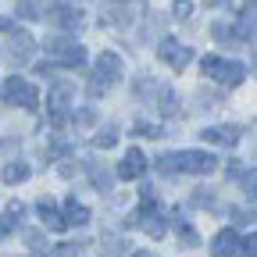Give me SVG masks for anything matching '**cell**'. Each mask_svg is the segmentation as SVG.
I'll return each instance as SVG.
<instances>
[{
  "instance_id": "obj_38",
  "label": "cell",
  "mask_w": 257,
  "mask_h": 257,
  "mask_svg": "<svg viewBox=\"0 0 257 257\" xmlns=\"http://www.w3.org/2000/svg\"><path fill=\"white\" fill-rule=\"evenodd\" d=\"M133 89H136V93L143 96V93H150V89H157V82H154V79H136V82H133Z\"/></svg>"
},
{
  "instance_id": "obj_6",
  "label": "cell",
  "mask_w": 257,
  "mask_h": 257,
  "mask_svg": "<svg viewBox=\"0 0 257 257\" xmlns=\"http://www.w3.org/2000/svg\"><path fill=\"white\" fill-rule=\"evenodd\" d=\"M47 114H50V125L54 128L68 125V118H72V86L68 82H57L47 93Z\"/></svg>"
},
{
  "instance_id": "obj_42",
  "label": "cell",
  "mask_w": 257,
  "mask_h": 257,
  "mask_svg": "<svg viewBox=\"0 0 257 257\" xmlns=\"http://www.w3.org/2000/svg\"><path fill=\"white\" fill-rule=\"evenodd\" d=\"M128 257H161V253H154V250H136V253H128Z\"/></svg>"
},
{
  "instance_id": "obj_28",
  "label": "cell",
  "mask_w": 257,
  "mask_h": 257,
  "mask_svg": "<svg viewBox=\"0 0 257 257\" xmlns=\"http://www.w3.org/2000/svg\"><path fill=\"white\" fill-rule=\"evenodd\" d=\"M232 221L236 225H250V221H257V211L253 207H246V211L243 207H232Z\"/></svg>"
},
{
  "instance_id": "obj_1",
  "label": "cell",
  "mask_w": 257,
  "mask_h": 257,
  "mask_svg": "<svg viewBox=\"0 0 257 257\" xmlns=\"http://www.w3.org/2000/svg\"><path fill=\"white\" fill-rule=\"evenodd\" d=\"M200 72H204L211 82H221V86H239V82H243V75H246V64H239V61H225V57H218V54H207V57L200 61Z\"/></svg>"
},
{
  "instance_id": "obj_13",
  "label": "cell",
  "mask_w": 257,
  "mask_h": 257,
  "mask_svg": "<svg viewBox=\"0 0 257 257\" xmlns=\"http://www.w3.org/2000/svg\"><path fill=\"white\" fill-rule=\"evenodd\" d=\"M236 250H239V232L236 229H221L211 239V257H236Z\"/></svg>"
},
{
  "instance_id": "obj_20",
  "label": "cell",
  "mask_w": 257,
  "mask_h": 257,
  "mask_svg": "<svg viewBox=\"0 0 257 257\" xmlns=\"http://www.w3.org/2000/svg\"><path fill=\"white\" fill-rule=\"evenodd\" d=\"M211 36H214L218 43H229V47H236V43L243 40V36H239V29H232L229 22H214V25H211Z\"/></svg>"
},
{
  "instance_id": "obj_43",
  "label": "cell",
  "mask_w": 257,
  "mask_h": 257,
  "mask_svg": "<svg viewBox=\"0 0 257 257\" xmlns=\"http://www.w3.org/2000/svg\"><path fill=\"white\" fill-rule=\"evenodd\" d=\"M207 8H229V0H207Z\"/></svg>"
},
{
  "instance_id": "obj_21",
  "label": "cell",
  "mask_w": 257,
  "mask_h": 257,
  "mask_svg": "<svg viewBox=\"0 0 257 257\" xmlns=\"http://www.w3.org/2000/svg\"><path fill=\"white\" fill-rule=\"evenodd\" d=\"M114 143H118V128H114V125H107V128H100V133H96V136H93V147H96V150H111Z\"/></svg>"
},
{
  "instance_id": "obj_10",
  "label": "cell",
  "mask_w": 257,
  "mask_h": 257,
  "mask_svg": "<svg viewBox=\"0 0 257 257\" xmlns=\"http://www.w3.org/2000/svg\"><path fill=\"white\" fill-rule=\"evenodd\" d=\"M200 136H204V143H214V147H236L239 136H243V128L239 125H211Z\"/></svg>"
},
{
  "instance_id": "obj_18",
  "label": "cell",
  "mask_w": 257,
  "mask_h": 257,
  "mask_svg": "<svg viewBox=\"0 0 257 257\" xmlns=\"http://www.w3.org/2000/svg\"><path fill=\"white\" fill-rule=\"evenodd\" d=\"M61 214H64V225H86V221H89V211H86L75 197L64 200V211H61Z\"/></svg>"
},
{
  "instance_id": "obj_14",
  "label": "cell",
  "mask_w": 257,
  "mask_h": 257,
  "mask_svg": "<svg viewBox=\"0 0 257 257\" xmlns=\"http://www.w3.org/2000/svg\"><path fill=\"white\" fill-rule=\"evenodd\" d=\"M154 107H157V114H161V118H175V114L182 111V107H179L175 89H168V86H165V89H161V86L154 89Z\"/></svg>"
},
{
  "instance_id": "obj_16",
  "label": "cell",
  "mask_w": 257,
  "mask_h": 257,
  "mask_svg": "<svg viewBox=\"0 0 257 257\" xmlns=\"http://www.w3.org/2000/svg\"><path fill=\"white\" fill-rule=\"evenodd\" d=\"M86 172H89V182H93V189H96V193H111L114 175H111L107 168H100V161H86Z\"/></svg>"
},
{
  "instance_id": "obj_40",
  "label": "cell",
  "mask_w": 257,
  "mask_h": 257,
  "mask_svg": "<svg viewBox=\"0 0 257 257\" xmlns=\"http://www.w3.org/2000/svg\"><path fill=\"white\" fill-rule=\"evenodd\" d=\"M11 229H15V225H11L8 218H0V239H8V236H11Z\"/></svg>"
},
{
  "instance_id": "obj_12",
  "label": "cell",
  "mask_w": 257,
  "mask_h": 257,
  "mask_svg": "<svg viewBox=\"0 0 257 257\" xmlns=\"http://www.w3.org/2000/svg\"><path fill=\"white\" fill-rule=\"evenodd\" d=\"M36 211H40V221H43V229H47V232H64V229H68V225H64V214L54 207L50 197H40Z\"/></svg>"
},
{
  "instance_id": "obj_2",
  "label": "cell",
  "mask_w": 257,
  "mask_h": 257,
  "mask_svg": "<svg viewBox=\"0 0 257 257\" xmlns=\"http://www.w3.org/2000/svg\"><path fill=\"white\" fill-rule=\"evenodd\" d=\"M43 50H47V57H50V61H57V64H61V68H82V64H86V47H82L79 40L54 36V40H47V43H43Z\"/></svg>"
},
{
  "instance_id": "obj_37",
  "label": "cell",
  "mask_w": 257,
  "mask_h": 257,
  "mask_svg": "<svg viewBox=\"0 0 257 257\" xmlns=\"http://www.w3.org/2000/svg\"><path fill=\"white\" fill-rule=\"evenodd\" d=\"M57 68H61L57 61H43V64H36V75H47V79H50V75H54Z\"/></svg>"
},
{
  "instance_id": "obj_8",
  "label": "cell",
  "mask_w": 257,
  "mask_h": 257,
  "mask_svg": "<svg viewBox=\"0 0 257 257\" xmlns=\"http://www.w3.org/2000/svg\"><path fill=\"white\" fill-rule=\"evenodd\" d=\"M32 50H36V40H32L25 29L15 25V29L8 32V61H11V64H29Z\"/></svg>"
},
{
  "instance_id": "obj_23",
  "label": "cell",
  "mask_w": 257,
  "mask_h": 257,
  "mask_svg": "<svg viewBox=\"0 0 257 257\" xmlns=\"http://www.w3.org/2000/svg\"><path fill=\"white\" fill-rule=\"evenodd\" d=\"M239 186H243V193H246L250 200H257V168L243 172V175H239Z\"/></svg>"
},
{
  "instance_id": "obj_32",
  "label": "cell",
  "mask_w": 257,
  "mask_h": 257,
  "mask_svg": "<svg viewBox=\"0 0 257 257\" xmlns=\"http://www.w3.org/2000/svg\"><path fill=\"white\" fill-rule=\"evenodd\" d=\"M107 257H121V239L118 236H104V246H100Z\"/></svg>"
},
{
  "instance_id": "obj_11",
  "label": "cell",
  "mask_w": 257,
  "mask_h": 257,
  "mask_svg": "<svg viewBox=\"0 0 257 257\" xmlns=\"http://www.w3.org/2000/svg\"><path fill=\"white\" fill-rule=\"evenodd\" d=\"M96 75H100V79H107L111 86L125 75V64H121V57L114 54V50H104L100 57H96Z\"/></svg>"
},
{
  "instance_id": "obj_33",
  "label": "cell",
  "mask_w": 257,
  "mask_h": 257,
  "mask_svg": "<svg viewBox=\"0 0 257 257\" xmlns=\"http://www.w3.org/2000/svg\"><path fill=\"white\" fill-rule=\"evenodd\" d=\"M72 121H75V125H93V121H96V111H93V107H82V111L72 114Z\"/></svg>"
},
{
  "instance_id": "obj_30",
  "label": "cell",
  "mask_w": 257,
  "mask_h": 257,
  "mask_svg": "<svg viewBox=\"0 0 257 257\" xmlns=\"http://www.w3.org/2000/svg\"><path fill=\"white\" fill-rule=\"evenodd\" d=\"M189 204H193V207H218V204L211 200V193H207V189H197V193L189 197Z\"/></svg>"
},
{
  "instance_id": "obj_4",
  "label": "cell",
  "mask_w": 257,
  "mask_h": 257,
  "mask_svg": "<svg viewBox=\"0 0 257 257\" xmlns=\"http://www.w3.org/2000/svg\"><path fill=\"white\" fill-rule=\"evenodd\" d=\"M175 165L186 175H214L218 172V154H211V150H179Z\"/></svg>"
},
{
  "instance_id": "obj_39",
  "label": "cell",
  "mask_w": 257,
  "mask_h": 257,
  "mask_svg": "<svg viewBox=\"0 0 257 257\" xmlns=\"http://www.w3.org/2000/svg\"><path fill=\"white\" fill-rule=\"evenodd\" d=\"M75 172H79V165H72V161H64V165L57 168V175H61V179H72Z\"/></svg>"
},
{
  "instance_id": "obj_29",
  "label": "cell",
  "mask_w": 257,
  "mask_h": 257,
  "mask_svg": "<svg viewBox=\"0 0 257 257\" xmlns=\"http://www.w3.org/2000/svg\"><path fill=\"white\" fill-rule=\"evenodd\" d=\"M236 257H257V236H246V239H239V250H236Z\"/></svg>"
},
{
  "instance_id": "obj_15",
  "label": "cell",
  "mask_w": 257,
  "mask_h": 257,
  "mask_svg": "<svg viewBox=\"0 0 257 257\" xmlns=\"http://www.w3.org/2000/svg\"><path fill=\"white\" fill-rule=\"evenodd\" d=\"M143 172H147V157L133 147V150L121 157V165H118V179H140Z\"/></svg>"
},
{
  "instance_id": "obj_22",
  "label": "cell",
  "mask_w": 257,
  "mask_h": 257,
  "mask_svg": "<svg viewBox=\"0 0 257 257\" xmlns=\"http://www.w3.org/2000/svg\"><path fill=\"white\" fill-rule=\"evenodd\" d=\"M18 15L22 18H43V4L40 0H18Z\"/></svg>"
},
{
  "instance_id": "obj_34",
  "label": "cell",
  "mask_w": 257,
  "mask_h": 257,
  "mask_svg": "<svg viewBox=\"0 0 257 257\" xmlns=\"http://www.w3.org/2000/svg\"><path fill=\"white\" fill-rule=\"evenodd\" d=\"M111 89V82L107 79H100V75H93V82H89V96H104Z\"/></svg>"
},
{
  "instance_id": "obj_27",
  "label": "cell",
  "mask_w": 257,
  "mask_h": 257,
  "mask_svg": "<svg viewBox=\"0 0 257 257\" xmlns=\"http://www.w3.org/2000/svg\"><path fill=\"white\" fill-rule=\"evenodd\" d=\"M172 15H175L179 22H189V15H193V0H175V4H172Z\"/></svg>"
},
{
  "instance_id": "obj_9",
  "label": "cell",
  "mask_w": 257,
  "mask_h": 257,
  "mask_svg": "<svg viewBox=\"0 0 257 257\" xmlns=\"http://www.w3.org/2000/svg\"><path fill=\"white\" fill-rule=\"evenodd\" d=\"M128 18H133V4H125V0H104L100 4V25L121 29Z\"/></svg>"
},
{
  "instance_id": "obj_44",
  "label": "cell",
  "mask_w": 257,
  "mask_h": 257,
  "mask_svg": "<svg viewBox=\"0 0 257 257\" xmlns=\"http://www.w3.org/2000/svg\"><path fill=\"white\" fill-rule=\"evenodd\" d=\"M40 257H43V253H40Z\"/></svg>"
},
{
  "instance_id": "obj_19",
  "label": "cell",
  "mask_w": 257,
  "mask_h": 257,
  "mask_svg": "<svg viewBox=\"0 0 257 257\" xmlns=\"http://www.w3.org/2000/svg\"><path fill=\"white\" fill-rule=\"evenodd\" d=\"M32 175V168L25 165V161H8V165H4V182L8 186H18V182H25Z\"/></svg>"
},
{
  "instance_id": "obj_41",
  "label": "cell",
  "mask_w": 257,
  "mask_h": 257,
  "mask_svg": "<svg viewBox=\"0 0 257 257\" xmlns=\"http://www.w3.org/2000/svg\"><path fill=\"white\" fill-rule=\"evenodd\" d=\"M11 29H15V22H11V18H4V15H0V32H11Z\"/></svg>"
},
{
  "instance_id": "obj_3",
  "label": "cell",
  "mask_w": 257,
  "mask_h": 257,
  "mask_svg": "<svg viewBox=\"0 0 257 257\" xmlns=\"http://www.w3.org/2000/svg\"><path fill=\"white\" fill-rule=\"evenodd\" d=\"M43 22H50L57 32L75 36V32L86 25V15H82V8H75V4H54V8L43 11Z\"/></svg>"
},
{
  "instance_id": "obj_36",
  "label": "cell",
  "mask_w": 257,
  "mask_h": 257,
  "mask_svg": "<svg viewBox=\"0 0 257 257\" xmlns=\"http://www.w3.org/2000/svg\"><path fill=\"white\" fill-rule=\"evenodd\" d=\"M68 150H72V147H68V143H64V140H61V136H57V140H54V143H50V154H47V157H50V161H54V157H61V154H68Z\"/></svg>"
},
{
  "instance_id": "obj_7",
  "label": "cell",
  "mask_w": 257,
  "mask_h": 257,
  "mask_svg": "<svg viewBox=\"0 0 257 257\" xmlns=\"http://www.w3.org/2000/svg\"><path fill=\"white\" fill-rule=\"evenodd\" d=\"M157 57H161V61H168L175 72H182L186 64L193 61V47H186V43H179V40L165 36V40H157Z\"/></svg>"
},
{
  "instance_id": "obj_5",
  "label": "cell",
  "mask_w": 257,
  "mask_h": 257,
  "mask_svg": "<svg viewBox=\"0 0 257 257\" xmlns=\"http://www.w3.org/2000/svg\"><path fill=\"white\" fill-rule=\"evenodd\" d=\"M4 100L15 104V107H22V111H36V107H40V93H36V86H32L29 79L11 75V79L4 82Z\"/></svg>"
},
{
  "instance_id": "obj_24",
  "label": "cell",
  "mask_w": 257,
  "mask_h": 257,
  "mask_svg": "<svg viewBox=\"0 0 257 257\" xmlns=\"http://www.w3.org/2000/svg\"><path fill=\"white\" fill-rule=\"evenodd\" d=\"M179 243L193 250V246H197V243H200V236H197V229H193V225H186V221H179Z\"/></svg>"
},
{
  "instance_id": "obj_31",
  "label": "cell",
  "mask_w": 257,
  "mask_h": 257,
  "mask_svg": "<svg viewBox=\"0 0 257 257\" xmlns=\"http://www.w3.org/2000/svg\"><path fill=\"white\" fill-rule=\"evenodd\" d=\"M22 214H25V204H22V200H11V204H8V214H4V218H8L11 225H18V221H22Z\"/></svg>"
},
{
  "instance_id": "obj_17",
  "label": "cell",
  "mask_w": 257,
  "mask_h": 257,
  "mask_svg": "<svg viewBox=\"0 0 257 257\" xmlns=\"http://www.w3.org/2000/svg\"><path fill=\"white\" fill-rule=\"evenodd\" d=\"M239 36H257V0L239 8Z\"/></svg>"
},
{
  "instance_id": "obj_35",
  "label": "cell",
  "mask_w": 257,
  "mask_h": 257,
  "mask_svg": "<svg viewBox=\"0 0 257 257\" xmlns=\"http://www.w3.org/2000/svg\"><path fill=\"white\" fill-rule=\"evenodd\" d=\"M25 243H29L32 250H43V243H47V236H43V232H36V229H29V232H25Z\"/></svg>"
},
{
  "instance_id": "obj_26",
  "label": "cell",
  "mask_w": 257,
  "mask_h": 257,
  "mask_svg": "<svg viewBox=\"0 0 257 257\" xmlns=\"http://www.w3.org/2000/svg\"><path fill=\"white\" fill-rule=\"evenodd\" d=\"M136 136H147V140H157V136H165L161 133V125H150V121H136V128H133Z\"/></svg>"
},
{
  "instance_id": "obj_25",
  "label": "cell",
  "mask_w": 257,
  "mask_h": 257,
  "mask_svg": "<svg viewBox=\"0 0 257 257\" xmlns=\"http://www.w3.org/2000/svg\"><path fill=\"white\" fill-rule=\"evenodd\" d=\"M79 250H82V243H57L50 250V257H79Z\"/></svg>"
}]
</instances>
